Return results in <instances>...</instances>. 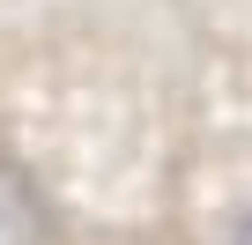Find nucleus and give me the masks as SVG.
<instances>
[{"label":"nucleus","mask_w":252,"mask_h":245,"mask_svg":"<svg viewBox=\"0 0 252 245\" xmlns=\"http://www.w3.org/2000/svg\"><path fill=\"white\" fill-rule=\"evenodd\" d=\"M215 74L208 0H0V245H141Z\"/></svg>","instance_id":"nucleus-1"},{"label":"nucleus","mask_w":252,"mask_h":245,"mask_svg":"<svg viewBox=\"0 0 252 245\" xmlns=\"http://www.w3.org/2000/svg\"><path fill=\"white\" fill-rule=\"evenodd\" d=\"M141 245H252V74H215L178 134Z\"/></svg>","instance_id":"nucleus-2"}]
</instances>
